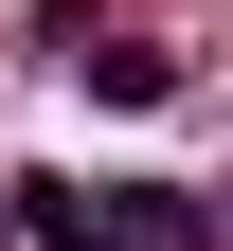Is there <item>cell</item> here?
<instances>
[{
	"label": "cell",
	"instance_id": "6da1fadb",
	"mask_svg": "<svg viewBox=\"0 0 233 251\" xmlns=\"http://www.w3.org/2000/svg\"><path fill=\"white\" fill-rule=\"evenodd\" d=\"M18 233L36 251H126V198L108 179H18Z\"/></svg>",
	"mask_w": 233,
	"mask_h": 251
},
{
	"label": "cell",
	"instance_id": "7a4b0ae2",
	"mask_svg": "<svg viewBox=\"0 0 233 251\" xmlns=\"http://www.w3.org/2000/svg\"><path fill=\"white\" fill-rule=\"evenodd\" d=\"M108 198H126V251H215V215H197L180 179H108Z\"/></svg>",
	"mask_w": 233,
	"mask_h": 251
},
{
	"label": "cell",
	"instance_id": "3957f363",
	"mask_svg": "<svg viewBox=\"0 0 233 251\" xmlns=\"http://www.w3.org/2000/svg\"><path fill=\"white\" fill-rule=\"evenodd\" d=\"M72 72H90V90H108V108H161V90H180V54H161V36H90V54H72Z\"/></svg>",
	"mask_w": 233,
	"mask_h": 251
}]
</instances>
